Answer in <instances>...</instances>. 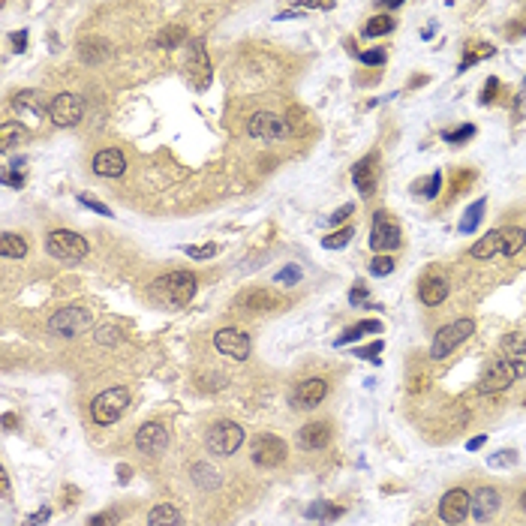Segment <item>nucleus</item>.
<instances>
[{
	"label": "nucleus",
	"mask_w": 526,
	"mask_h": 526,
	"mask_svg": "<svg viewBox=\"0 0 526 526\" xmlns=\"http://www.w3.org/2000/svg\"><path fill=\"white\" fill-rule=\"evenodd\" d=\"M526 247V229L520 226H502L490 229L484 238H478V244L469 247L472 259H494V256H518Z\"/></svg>",
	"instance_id": "nucleus-1"
},
{
	"label": "nucleus",
	"mask_w": 526,
	"mask_h": 526,
	"mask_svg": "<svg viewBox=\"0 0 526 526\" xmlns=\"http://www.w3.org/2000/svg\"><path fill=\"white\" fill-rule=\"evenodd\" d=\"M196 283H199L196 274H189V271H172V274L154 280V283H151V295H154V301H160V304H165V307H184V304L193 301Z\"/></svg>",
	"instance_id": "nucleus-2"
},
{
	"label": "nucleus",
	"mask_w": 526,
	"mask_h": 526,
	"mask_svg": "<svg viewBox=\"0 0 526 526\" xmlns=\"http://www.w3.org/2000/svg\"><path fill=\"white\" fill-rule=\"evenodd\" d=\"M520 376H526V361L496 358V361L484 370V376L478 379V394H496V391H506L511 382H518Z\"/></svg>",
	"instance_id": "nucleus-3"
},
{
	"label": "nucleus",
	"mask_w": 526,
	"mask_h": 526,
	"mask_svg": "<svg viewBox=\"0 0 526 526\" xmlns=\"http://www.w3.org/2000/svg\"><path fill=\"white\" fill-rule=\"evenodd\" d=\"M127 406H130V391L127 388H108V391H103V394L94 397L91 418H94V424H99V427H108V424H115L120 415H124Z\"/></svg>",
	"instance_id": "nucleus-4"
},
{
	"label": "nucleus",
	"mask_w": 526,
	"mask_h": 526,
	"mask_svg": "<svg viewBox=\"0 0 526 526\" xmlns=\"http://www.w3.org/2000/svg\"><path fill=\"white\" fill-rule=\"evenodd\" d=\"M87 250H91L87 241L78 232H70V229H58L46 238V253L51 256V259H61V262H82L87 256Z\"/></svg>",
	"instance_id": "nucleus-5"
},
{
	"label": "nucleus",
	"mask_w": 526,
	"mask_h": 526,
	"mask_svg": "<svg viewBox=\"0 0 526 526\" xmlns=\"http://www.w3.org/2000/svg\"><path fill=\"white\" fill-rule=\"evenodd\" d=\"M475 331V322L472 319H457V322H449V325H442L439 331L433 334V343H430V358H445L451 355L457 346L463 340H469V334Z\"/></svg>",
	"instance_id": "nucleus-6"
},
{
	"label": "nucleus",
	"mask_w": 526,
	"mask_h": 526,
	"mask_svg": "<svg viewBox=\"0 0 526 526\" xmlns=\"http://www.w3.org/2000/svg\"><path fill=\"white\" fill-rule=\"evenodd\" d=\"M241 442H244V427L234 424V421H217L205 436L208 451L217 454V457H232L241 449Z\"/></svg>",
	"instance_id": "nucleus-7"
},
{
	"label": "nucleus",
	"mask_w": 526,
	"mask_h": 526,
	"mask_svg": "<svg viewBox=\"0 0 526 526\" xmlns=\"http://www.w3.org/2000/svg\"><path fill=\"white\" fill-rule=\"evenodd\" d=\"M87 328H94V313L84 307H63L49 319V331L58 337H75Z\"/></svg>",
	"instance_id": "nucleus-8"
},
{
	"label": "nucleus",
	"mask_w": 526,
	"mask_h": 526,
	"mask_svg": "<svg viewBox=\"0 0 526 526\" xmlns=\"http://www.w3.org/2000/svg\"><path fill=\"white\" fill-rule=\"evenodd\" d=\"M403 244V234H400V226L394 220L388 217V211H376L373 214V229H370V247L376 253H391L397 250Z\"/></svg>",
	"instance_id": "nucleus-9"
},
{
	"label": "nucleus",
	"mask_w": 526,
	"mask_h": 526,
	"mask_svg": "<svg viewBox=\"0 0 526 526\" xmlns=\"http://www.w3.org/2000/svg\"><path fill=\"white\" fill-rule=\"evenodd\" d=\"M253 463L256 466H262V469H274V466H280L286 461V454H289V449H286V442L280 439V436H274V433H259L253 439Z\"/></svg>",
	"instance_id": "nucleus-10"
},
{
	"label": "nucleus",
	"mask_w": 526,
	"mask_h": 526,
	"mask_svg": "<svg viewBox=\"0 0 526 526\" xmlns=\"http://www.w3.org/2000/svg\"><path fill=\"white\" fill-rule=\"evenodd\" d=\"M214 349L223 358H232V361H247L253 343L241 328H220L214 334Z\"/></svg>",
	"instance_id": "nucleus-11"
},
{
	"label": "nucleus",
	"mask_w": 526,
	"mask_h": 526,
	"mask_svg": "<svg viewBox=\"0 0 526 526\" xmlns=\"http://www.w3.org/2000/svg\"><path fill=\"white\" fill-rule=\"evenodd\" d=\"M247 132L253 139H262V142H280L289 136V120L274 115V111H256L247 124Z\"/></svg>",
	"instance_id": "nucleus-12"
},
{
	"label": "nucleus",
	"mask_w": 526,
	"mask_h": 526,
	"mask_svg": "<svg viewBox=\"0 0 526 526\" xmlns=\"http://www.w3.org/2000/svg\"><path fill=\"white\" fill-rule=\"evenodd\" d=\"M82 111H84V106H82V96L78 94H58L49 103V118H51V124L54 127H75L78 120H82Z\"/></svg>",
	"instance_id": "nucleus-13"
},
{
	"label": "nucleus",
	"mask_w": 526,
	"mask_h": 526,
	"mask_svg": "<svg viewBox=\"0 0 526 526\" xmlns=\"http://www.w3.org/2000/svg\"><path fill=\"white\" fill-rule=\"evenodd\" d=\"M187 73L189 78L196 82L199 91H205L211 84V78H214V66H211V58H208V49L201 39H193L189 42V54H187Z\"/></svg>",
	"instance_id": "nucleus-14"
},
{
	"label": "nucleus",
	"mask_w": 526,
	"mask_h": 526,
	"mask_svg": "<svg viewBox=\"0 0 526 526\" xmlns=\"http://www.w3.org/2000/svg\"><path fill=\"white\" fill-rule=\"evenodd\" d=\"M469 511H472V496H469L463 487L449 490V494L442 496V502H439V518H442V523H449V526L463 523Z\"/></svg>",
	"instance_id": "nucleus-15"
},
{
	"label": "nucleus",
	"mask_w": 526,
	"mask_h": 526,
	"mask_svg": "<svg viewBox=\"0 0 526 526\" xmlns=\"http://www.w3.org/2000/svg\"><path fill=\"white\" fill-rule=\"evenodd\" d=\"M136 449L142 454H151V457L163 454L165 449H169V430H165L163 424H156V421L142 424V427L136 430Z\"/></svg>",
	"instance_id": "nucleus-16"
},
{
	"label": "nucleus",
	"mask_w": 526,
	"mask_h": 526,
	"mask_svg": "<svg viewBox=\"0 0 526 526\" xmlns=\"http://www.w3.org/2000/svg\"><path fill=\"white\" fill-rule=\"evenodd\" d=\"M234 307L247 310V313H265V310H280L283 307V298L271 289H247L234 298Z\"/></svg>",
	"instance_id": "nucleus-17"
},
{
	"label": "nucleus",
	"mask_w": 526,
	"mask_h": 526,
	"mask_svg": "<svg viewBox=\"0 0 526 526\" xmlns=\"http://www.w3.org/2000/svg\"><path fill=\"white\" fill-rule=\"evenodd\" d=\"M325 394H328L325 379H319V376L304 379V382H298L295 391H292V406L295 409H313V406H319V403L325 400Z\"/></svg>",
	"instance_id": "nucleus-18"
},
{
	"label": "nucleus",
	"mask_w": 526,
	"mask_h": 526,
	"mask_svg": "<svg viewBox=\"0 0 526 526\" xmlns=\"http://www.w3.org/2000/svg\"><path fill=\"white\" fill-rule=\"evenodd\" d=\"M94 172L99 177H120L127 172V156L118 148H106L94 156Z\"/></svg>",
	"instance_id": "nucleus-19"
},
{
	"label": "nucleus",
	"mask_w": 526,
	"mask_h": 526,
	"mask_svg": "<svg viewBox=\"0 0 526 526\" xmlns=\"http://www.w3.org/2000/svg\"><path fill=\"white\" fill-rule=\"evenodd\" d=\"M499 511V494L494 487H478L472 494V518L478 523H490Z\"/></svg>",
	"instance_id": "nucleus-20"
},
{
	"label": "nucleus",
	"mask_w": 526,
	"mask_h": 526,
	"mask_svg": "<svg viewBox=\"0 0 526 526\" xmlns=\"http://www.w3.org/2000/svg\"><path fill=\"white\" fill-rule=\"evenodd\" d=\"M328 442H331V427L325 421H310L298 430V445L307 451H319V449H325Z\"/></svg>",
	"instance_id": "nucleus-21"
},
{
	"label": "nucleus",
	"mask_w": 526,
	"mask_h": 526,
	"mask_svg": "<svg viewBox=\"0 0 526 526\" xmlns=\"http://www.w3.org/2000/svg\"><path fill=\"white\" fill-rule=\"evenodd\" d=\"M352 181H355L358 189H361L364 199H370L376 193V156L373 154H367L364 160H358V165L352 169Z\"/></svg>",
	"instance_id": "nucleus-22"
},
{
	"label": "nucleus",
	"mask_w": 526,
	"mask_h": 526,
	"mask_svg": "<svg viewBox=\"0 0 526 526\" xmlns=\"http://www.w3.org/2000/svg\"><path fill=\"white\" fill-rule=\"evenodd\" d=\"M418 298L421 304L427 307H439L445 298H449V280L445 277H424L418 286Z\"/></svg>",
	"instance_id": "nucleus-23"
},
{
	"label": "nucleus",
	"mask_w": 526,
	"mask_h": 526,
	"mask_svg": "<svg viewBox=\"0 0 526 526\" xmlns=\"http://www.w3.org/2000/svg\"><path fill=\"white\" fill-rule=\"evenodd\" d=\"M111 54V46L106 39H99V37H87V39H82L78 42V58H82L84 63H103L106 58Z\"/></svg>",
	"instance_id": "nucleus-24"
},
{
	"label": "nucleus",
	"mask_w": 526,
	"mask_h": 526,
	"mask_svg": "<svg viewBox=\"0 0 526 526\" xmlns=\"http://www.w3.org/2000/svg\"><path fill=\"white\" fill-rule=\"evenodd\" d=\"M187 39H189L187 27L172 25V27H163L160 33H156V37L151 39V46H154V49H165V51H172V49H177V46H184Z\"/></svg>",
	"instance_id": "nucleus-25"
},
{
	"label": "nucleus",
	"mask_w": 526,
	"mask_h": 526,
	"mask_svg": "<svg viewBox=\"0 0 526 526\" xmlns=\"http://www.w3.org/2000/svg\"><path fill=\"white\" fill-rule=\"evenodd\" d=\"M364 334H382V322L379 319H364V322H358V325L352 328H346L337 340H334V346H346V343H355V340H361Z\"/></svg>",
	"instance_id": "nucleus-26"
},
{
	"label": "nucleus",
	"mask_w": 526,
	"mask_h": 526,
	"mask_svg": "<svg viewBox=\"0 0 526 526\" xmlns=\"http://www.w3.org/2000/svg\"><path fill=\"white\" fill-rule=\"evenodd\" d=\"M0 256H4V259H25L27 241L15 232H4V238H0Z\"/></svg>",
	"instance_id": "nucleus-27"
},
{
	"label": "nucleus",
	"mask_w": 526,
	"mask_h": 526,
	"mask_svg": "<svg viewBox=\"0 0 526 526\" xmlns=\"http://www.w3.org/2000/svg\"><path fill=\"white\" fill-rule=\"evenodd\" d=\"M177 523H181V514H177V508L169 506V502L154 506L148 514V526H177Z\"/></svg>",
	"instance_id": "nucleus-28"
},
{
	"label": "nucleus",
	"mask_w": 526,
	"mask_h": 526,
	"mask_svg": "<svg viewBox=\"0 0 526 526\" xmlns=\"http://www.w3.org/2000/svg\"><path fill=\"white\" fill-rule=\"evenodd\" d=\"M340 514H343V508L331 506V502H325V499L313 502V506L307 508V518H310V520H319V523H331V520H337Z\"/></svg>",
	"instance_id": "nucleus-29"
},
{
	"label": "nucleus",
	"mask_w": 526,
	"mask_h": 526,
	"mask_svg": "<svg viewBox=\"0 0 526 526\" xmlns=\"http://www.w3.org/2000/svg\"><path fill=\"white\" fill-rule=\"evenodd\" d=\"M484 205H487V201H484V199H478V201H472V205H469V208H466V214H463V220H461V226H457V229H461L463 234H472V232L478 229V223H481V217H484Z\"/></svg>",
	"instance_id": "nucleus-30"
},
{
	"label": "nucleus",
	"mask_w": 526,
	"mask_h": 526,
	"mask_svg": "<svg viewBox=\"0 0 526 526\" xmlns=\"http://www.w3.org/2000/svg\"><path fill=\"white\" fill-rule=\"evenodd\" d=\"M391 30H394V18H391V15H373L364 25L361 33L367 39H376V37H385V33H391Z\"/></svg>",
	"instance_id": "nucleus-31"
},
{
	"label": "nucleus",
	"mask_w": 526,
	"mask_h": 526,
	"mask_svg": "<svg viewBox=\"0 0 526 526\" xmlns=\"http://www.w3.org/2000/svg\"><path fill=\"white\" fill-rule=\"evenodd\" d=\"M21 139H25V127L15 124V120H6L4 127H0V151H9L13 144H18Z\"/></svg>",
	"instance_id": "nucleus-32"
},
{
	"label": "nucleus",
	"mask_w": 526,
	"mask_h": 526,
	"mask_svg": "<svg viewBox=\"0 0 526 526\" xmlns=\"http://www.w3.org/2000/svg\"><path fill=\"white\" fill-rule=\"evenodd\" d=\"M15 108L18 111H33V115H46V106L39 103V94L37 91H21L15 96Z\"/></svg>",
	"instance_id": "nucleus-33"
},
{
	"label": "nucleus",
	"mask_w": 526,
	"mask_h": 526,
	"mask_svg": "<svg viewBox=\"0 0 526 526\" xmlns=\"http://www.w3.org/2000/svg\"><path fill=\"white\" fill-rule=\"evenodd\" d=\"M352 234H355L352 226H343V229H337V232H331L328 238H322V247H325V250H343L346 244L352 241Z\"/></svg>",
	"instance_id": "nucleus-34"
},
{
	"label": "nucleus",
	"mask_w": 526,
	"mask_h": 526,
	"mask_svg": "<svg viewBox=\"0 0 526 526\" xmlns=\"http://www.w3.org/2000/svg\"><path fill=\"white\" fill-rule=\"evenodd\" d=\"M506 355L514 361H526V334H511L506 340Z\"/></svg>",
	"instance_id": "nucleus-35"
},
{
	"label": "nucleus",
	"mask_w": 526,
	"mask_h": 526,
	"mask_svg": "<svg viewBox=\"0 0 526 526\" xmlns=\"http://www.w3.org/2000/svg\"><path fill=\"white\" fill-rule=\"evenodd\" d=\"M490 54H494V49H475V42H469V46H466V58L461 61V70H457V73H466L469 70V66H472L475 61H481V58H490Z\"/></svg>",
	"instance_id": "nucleus-36"
},
{
	"label": "nucleus",
	"mask_w": 526,
	"mask_h": 526,
	"mask_svg": "<svg viewBox=\"0 0 526 526\" xmlns=\"http://www.w3.org/2000/svg\"><path fill=\"white\" fill-rule=\"evenodd\" d=\"M391 271H394V259H391V256H385V253H379L376 259L370 262V274H373V277H388Z\"/></svg>",
	"instance_id": "nucleus-37"
},
{
	"label": "nucleus",
	"mask_w": 526,
	"mask_h": 526,
	"mask_svg": "<svg viewBox=\"0 0 526 526\" xmlns=\"http://www.w3.org/2000/svg\"><path fill=\"white\" fill-rule=\"evenodd\" d=\"M274 280H277L280 286H298L301 283V268L298 265H286L283 271H277Z\"/></svg>",
	"instance_id": "nucleus-38"
},
{
	"label": "nucleus",
	"mask_w": 526,
	"mask_h": 526,
	"mask_svg": "<svg viewBox=\"0 0 526 526\" xmlns=\"http://www.w3.org/2000/svg\"><path fill=\"white\" fill-rule=\"evenodd\" d=\"M184 253L189 256V259H214L217 256V244H199V247H184Z\"/></svg>",
	"instance_id": "nucleus-39"
},
{
	"label": "nucleus",
	"mask_w": 526,
	"mask_h": 526,
	"mask_svg": "<svg viewBox=\"0 0 526 526\" xmlns=\"http://www.w3.org/2000/svg\"><path fill=\"white\" fill-rule=\"evenodd\" d=\"M382 349H385V343H382V340H373V343L361 346V349H355V358H367V361H379V355H382Z\"/></svg>",
	"instance_id": "nucleus-40"
},
{
	"label": "nucleus",
	"mask_w": 526,
	"mask_h": 526,
	"mask_svg": "<svg viewBox=\"0 0 526 526\" xmlns=\"http://www.w3.org/2000/svg\"><path fill=\"white\" fill-rule=\"evenodd\" d=\"M96 340L103 343V346H115V343H120V328H118V325H103V328H96Z\"/></svg>",
	"instance_id": "nucleus-41"
},
{
	"label": "nucleus",
	"mask_w": 526,
	"mask_h": 526,
	"mask_svg": "<svg viewBox=\"0 0 526 526\" xmlns=\"http://www.w3.org/2000/svg\"><path fill=\"white\" fill-rule=\"evenodd\" d=\"M472 136H475V127H472V124H463L461 130H454V132H445L442 139L449 142V144H463L466 139H472Z\"/></svg>",
	"instance_id": "nucleus-42"
},
{
	"label": "nucleus",
	"mask_w": 526,
	"mask_h": 526,
	"mask_svg": "<svg viewBox=\"0 0 526 526\" xmlns=\"http://www.w3.org/2000/svg\"><path fill=\"white\" fill-rule=\"evenodd\" d=\"M358 61L367 63V66H382L385 63V51L382 49H370V51H361L358 54Z\"/></svg>",
	"instance_id": "nucleus-43"
},
{
	"label": "nucleus",
	"mask_w": 526,
	"mask_h": 526,
	"mask_svg": "<svg viewBox=\"0 0 526 526\" xmlns=\"http://www.w3.org/2000/svg\"><path fill=\"white\" fill-rule=\"evenodd\" d=\"M78 205L91 208V211H96V214H103V217H111L108 205H103V201H99V199H91V196H78Z\"/></svg>",
	"instance_id": "nucleus-44"
},
{
	"label": "nucleus",
	"mask_w": 526,
	"mask_h": 526,
	"mask_svg": "<svg viewBox=\"0 0 526 526\" xmlns=\"http://www.w3.org/2000/svg\"><path fill=\"white\" fill-rule=\"evenodd\" d=\"M87 523H91V526H118V514L115 511H103V514H94Z\"/></svg>",
	"instance_id": "nucleus-45"
},
{
	"label": "nucleus",
	"mask_w": 526,
	"mask_h": 526,
	"mask_svg": "<svg viewBox=\"0 0 526 526\" xmlns=\"http://www.w3.org/2000/svg\"><path fill=\"white\" fill-rule=\"evenodd\" d=\"M0 181L9 184V187H15V189H21V187H25V175H21V172H4V175H0Z\"/></svg>",
	"instance_id": "nucleus-46"
},
{
	"label": "nucleus",
	"mask_w": 526,
	"mask_h": 526,
	"mask_svg": "<svg viewBox=\"0 0 526 526\" xmlns=\"http://www.w3.org/2000/svg\"><path fill=\"white\" fill-rule=\"evenodd\" d=\"M352 211H355V205H343V208H337V211L331 214V223H334V226H340V223H346V220L352 217Z\"/></svg>",
	"instance_id": "nucleus-47"
},
{
	"label": "nucleus",
	"mask_w": 526,
	"mask_h": 526,
	"mask_svg": "<svg viewBox=\"0 0 526 526\" xmlns=\"http://www.w3.org/2000/svg\"><path fill=\"white\" fill-rule=\"evenodd\" d=\"M349 304H367V286L355 283V289L349 292Z\"/></svg>",
	"instance_id": "nucleus-48"
},
{
	"label": "nucleus",
	"mask_w": 526,
	"mask_h": 526,
	"mask_svg": "<svg viewBox=\"0 0 526 526\" xmlns=\"http://www.w3.org/2000/svg\"><path fill=\"white\" fill-rule=\"evenodd\" d=\"M9 42H13V49H15V51H25V49H27V30H15V33H9Z\"/></svg>",
	"instance_id": "nucleus-49"
},
{
	"label": "nucleus",
	"mask_w": 526,
	"mask_h": 526,
	"mask_svg": "<svg viewBox=\"0 0 526 526\" xmlns=\"http://www.w3.org/2000/svg\"><path fill=\"white\" fill-rule=\"evenodd\" d=\"M49 518H51V508H39V511H33V514H30L25 526H42Z\"/></svg>",
	"instance_id": "nucleus-50"
},
{
	"label": "nucleus",
	"mask_w": 526,
	"mask_h": 526,
	"mask_svg": "<svg viewBox=\"0 0 526 526\" xmlns=\"http://www.w3.org/2000/svg\"><path fill=\"white\" fill-rule=\"evenodd\" d=\"M439 187H442V175H439V172H433L427 189H424V196H427V199H436V196H439Z\"/></svg>",
	"instance_id": "nucleus-51"
},
{
	"label": "nucleus",
	"mask_w": 526,
	"mask_h": 526,
	"mask_svg": "<svg viewBox=\"0 0 526 526\" xmlns=\"http://www.w3.org/2000/svg\"><path fill=\"white\" fill-rule=\"evenodd\" d=\"M499 82L496 78H487V87H484V96H481V103H494V94H496Z\"/></svg>",
	"instance_id": "nucleus-52"
},
{
	"label": "nucleus",
	"mask_w": 526,
	"mask_h": 526,
	"mask_svg": "<svg viewBox=\"0 0 526 526\" xmlns=\"http://www.w3.org/2000/svg\"><path fill=\"white\" fill-rule=\"evenodd\" d=\"M130 475H132V469L127 463H120L118 466V481H120V484H130Z\"/></svg>",
	"instance_id": "nucleus-53"
},
{
	"label": "nucleus",
	"mask_w": 526,
	"mask_h": 526,
	"mask_svg": "<svg viewBox=\"0 0 526 526\" xmlns=\"http://www.w3.org/2000/svg\"><path fill=\"white\" fill-rule=\"evenodd\" d=\"M484 442H487V436H475V439H469V442H466V449H469V451H478Z\"/></svg>",
	"instance_id": "nucleus-54"
},
{
	"label": "nucleus",
	"mask_w": 526,
	"mask_h": 526,
	"mask_svg": "<svg viewBox=\"0 0 526 526\" xmlns=\"http://www.w3.org/2000/svg\"><path fill=\"white\" fill-rule=\"evenodd\" d=\"M0 487H4V496L9 494V475H6V469H0Z\"/></svg>",
	"instance_id": "nucleus-55"
},
{
	"label": "nucleus",
	"mask_w": 526,
	"mask_h": 526,
	"mask_svg": "<svg viewBox=\"0 0 526 526\" xmlns=\"http://www.w3.org/2000/svg\"><path fill=\"white\" fill-rule=\"evenodd\" d=\"M4 427L13 430V427H15V415H9V412H6V415H4Z\"/></svg>",
	"instance_id": "nucleus-56"
},
{
	"label": "nucleus",
	"mask_w": 526,
	"mask_h": 526,
	"mask_svg": "<svg viewBox=\"0 0 526 526\" xmlns=\"http://www.w3.org/2000/svg\"><path fill=\"white\" fill-rule=\"evenodd\" d=\"M520 508L526 511V490H523V494H520Z\"/></svg>",
	"instance_id": "nucleus-57"
},
{
	"label": "nucleus",
	"mask_w": 526,
	"mask_h": 526,
	"mask_svg": "<svg viewBox=\"0 0 526 526\" xmlns=\"http://www.w3.org/2000/svg\"><path fill=\"white\" fill-rule=\"evenodd\" d=\"M523 91H526V78H523Z\"/></svg>",
	"instance_id": "nucleus-58"
}]
</instances>
